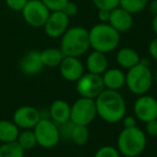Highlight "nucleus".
Returning <instances> with one entry per match:
<instances>
[{
  "instance_id": "nucleus-4",
  "label": "nucleus",
  "mask_w": 157,
  "mask_h": 157,
  "mask_svg": "<svg viewBox=\"0 0 157 157\" xmlns=\"http://www.w3.org/2000/svg\"><path fill=\"white\" fill-rule=\"evenodd\" d=\"M146 144V133L136 126L122 129L117 137L116 148L125 157H137L144 152Z\"/></svg>"
},
{
  "instance_id": "nucleus-30",
  "label": "nucleus",
  "mask_w": 157,
  "mask_h": 157,
  "mask_svg": "<svg viewBox=\"0 0 157 157\" xmlns=\"http://www.w3.org/2000/svg\"><path fill=\"white\" fill-rule=\"evenodd\" d=\"M28 0H6V5L10 10L16 12H22Z\"/></svg>"
},
{
  "instance_id": "nucleus-8",
  "label": "nucleus",
  "mask_w": 157,
  "mask_h": 157,
  "mask_svg": "<svg viewBox=\"0 0 157 157\" xmlns=\"http://www.w3.org/2000/svg\"><path fill=\"white\" fill-rule=\"evenodd\" d=\"M75 88L80 97L96 99L105 90L102 76L87 72L75 82Z\"/></svg>"
},
{
  "instance_id": "nucleus-25",
  "label": "nucleus",
  "mask_w": 157,
  "mask_h": 157,
  "mask_svg": "<svg viewBox=\"0 0 157 157\" xmlns=\"http://www.w3.org/2000/svg\"><path fill=\"white\" fill-rule=\"evenodd\" d=\"M147 5L148 0H120V7L132 15L143 11Z\"/></svg>"
},
{
  "instance_id": "nucleus-9",
  "label": "nucleus",
  "mask_w": 157,
  "mask_h": 157,
  "mask_svg": "<svg viewBox=\"0 0 157 157\" xmlns=\"http://www.w3.org/2000/svg\"><path fill=\"white\" fill-rule=\"evenodd\" d=\"M51 11L41 0H28L22 10L24 21L31 27H43L48 21Z\"/></svg>"
},
{
  "instance_id": "nucleus-22",
  "label": "nucleus",
  "mask_w": 157,
  "mask_h": 157,
  "mask_svg": "<svg viewBox=\"0 0 157 157\" xmlns=\"http://www.w3.org/2000/svg\"><path fill=\"white\" fill-rule=\"evenodd\" d=\"M16 142L24 151L33 150L37 145V139H36L33 129H23L20 131Z\"/></svg>"
},
{
  "instance_id": "nucleus-37",
  "label": "nucleus",
  "mask_w": 157,
  "mask_h": 157,
  "mask_svg": "<svg viewBox=\"0 0 157 157\" xmlns=\"http://www.w3.org/2000/svg\"><path fill=\"white\" fill-rule=\"evenodd\" d=\"M152 29L154 31L155 36L157 37V15H154L153 17V21H152Z\"/></svg>"
},
{
  "instance_id": "nucleus-24",
  "label": "nucleus",
  "mask_w": 157,
  "mask_h": 157,
  "mask_svg": "<svg viewBox=\"0 0 157 157\" xmlns=\"http://www.w3.org/2000/svg\"><path fill=\"white\" fill-rule=\"evenodd\" d=\"M0 157H25V151L16 141L10 143H1Z\"/></svg>"
},
{
  "instance_id": "nucleus-38",
  "label": "nucleus",
  "mask_w": 157,
  "mask_h": 157,
  "mask_svg": "<svg viewBox=\"0 0 157 157\" xmlns=\"http://www.w3.org/2000/svg\"><path fill=\"white\" fill-rule=\"evenodd\" d=\"M154 81H155V83L157 84V68H156V71H155V74H154Z\"/></svg>"
},
{
  "instance_id": "nucleus-1",
  "label": "nucleus",
  "mask_w": 157,
  "mask_h": 157,
  "mask_svg": "<svg viewBox=\"0 0 157 157\" xmlns=\"http://www.w3.org/2000/svg\"><path fill=\"white\" fill-rule=\"evenodd\" d=\"M97 116L110 124L122 122L126 115V102L118 90H105L96 99Z\"/></svg>"
},
{
  "instance_id": "nucleus-21",
  "label": "nucleus",
  "mask_w": 157,
  "mask_h": 157,
  "mask_svg": "<svg viewBox=\"0 0 157 157\" xmlns=\"http://www.w3.org/2000/svg\"><path fill=\"white\" fill-rule=\"evenodd\" d=\"M41 55V60L44 67L48 68H56L59 67L61 60L65 57L60 48H48L40 52Z\"/></svg>"
},
{
  "instance_id": "nucleus-6",
  "label": "nucleus",
  "mask_w": 157,
  "mask_h": 157,
  "mask_svg": "<svg viewBox=\"0 0 157 157\" xmlns=\"http://www.w3.org/2000/svg\"><path fill=\"white\" fill-rule=\"evenodd\" d=\"M97 116L95 99L80 97L71 105L70 121L75 125L88 126Z\"/></svg>"
},
{
  "instance_id": "nucleus-11",
  "label": "nucleus",
  "mask_w": 157,
  "mask_h": 157,
  "mask_svg": "<svg viewBox=\"0 0 157 157\" xmlns=\"http://www.w3.org/2000/svg\"><path fill=\"white\" fill-rule=\"evenodd\" d=\"M41 120L40 110L33 105H22L13 113V121L20 129H33Z\"/></svg>"
},
{
  "instance_id": "nucleus-18",
  "label": "nucleus",
  "mask_w": 157,
  "mask_h": 157,
  "mask_svg": "<svg viewBox=\"0 0 157 157\" xmlns=\"http://www.w3.org/2000/svg\"><path fill=\"white\" fill-rule=\"evenodd\" d=\"M101 76L105 90H118L126 83V75L122 70L117 68L107 69Z\"/></svg>"
},
{
  "instance_id": "nucleus-28",
  "label": "nucleus",
  "mask_w": 157,
  "mask_h": 157,
  "mask_svg": "<svg viewBox=\"0 0 157 157\" xmlns=\"http://www.w3.org/2000/svg\"><path fill=\"white\" fill-rule=\"evenodd\" d=\"M74 125H75V124H74V123H72L71 121H68V122L63 123V124L58 125L60 139L71 140V135H72V131H73Z\"/></svg>"
},
{
  "instance_id": "nucleus-5",
  "label": "nucleus",
  "mask_w": 157,
  "mask_h": 157,
  "mask_svg": "<svg viewBox=\"0 0 157 157\" xmlns=\"http://www.w3.org/2000/svg\"><path fill=\"white\" fill-rule=\"evenodd\" d=\"M125 75H126L125 85L132 94L138 96L145 95L151 90L154 82V75L148 65L142 61H140L135 67L128 69Z\"/></svg>"
},
{
  "instance_id": "nucleus-33",
  "label": "nucleus",
  "mask_w": 157,
  "mask_h": 157,
  "mask_svg": "<svg viewBox=\"0 0 157 157\" xmlns=\"http://www.w3.org/2000/svg\"><path fill=\"white\" fill-rule=\"evenodd\" d=\"M124 128H131V127L137 126V117L131 115H125L124 118L122 120Z\"/></svg>"
},
{
  "instance_id": "nucleus-34",
  "label": "nucleus",
  "mask_w": 157,
  "mask_h": 157,
  "mask_svg": "<svg viewBox=\"0 0 157 157\" xmlns=\"http://www.w3.org/2000/svg\"><path fill=\"white\" fill-rule=\"evenodd\" d=\"M148 53H150V56L157 61V37L153 39L148 44Z\"/></svg>"
},
{
  "instance_id": "nucleus-17",
  "label": "nucleus",
  "mask_w": 157,
  "mask_h": 157,
  "mask_svg": "<svg viewBox=\"0 0 157 157\" xmlns=\"http://www.w3.org/2000/svg\"><path fill=\"white\" fill-rule=\"evenodd\" d=\"M86 69L88 72L102 75L108 69V58L105 53L93 51L86 58Z\"/></svg>"
},
{
  "instance_id": "nucleus-13",
  "label": "nucleus",
  "mask_w": 157,
  "mask_h": 157,
  "mask_svg": "<svg viewBox=\"0 0 157 157\" xmlns=\"http://www.w3.org/2000/svg\"><path fill=\"white\" fill-rule=\"evenodd\" d=\"M60 75L68 82H76L84 74V66L78 57L65 56L59 65Z\"/></svg>"
},
{
  "instance_id": "nucleus-36",
  "label": "nucleus",
  "mask_w": 157,
  "mask_h": 157,
  "mask_svg": "<svg viewBox=\"0 0 157 157\" xmlns=\"http://www.w3.org/2000/svg\"><path fill=\"white\" fill-rule=\"evenodd\" d=\"M147 7L153 15H157V0H151V1H148Z\"/></svg>"
},
{
  "instance_id": "nucleus-7",
  "label": "nucleus",
  "mask_w": 157,
  "mask_h": 157,
  "mask_svg": "<svg viewBox=\"0 0 157 157\" xmlns=\"http://www.w3.org/2000/svg\"><path fill=\"white\" fill-rule=\"evenodd\" d=\"M37 144L44 148H52L60 141L58 125L51 118H41L33 128Z\"/></svg>"
},
{
  "instance_id": "nucleus-29",
  "label": "nucleus",
  "mask_w": 157,
  "mask_h": 157,
  "mask_svg": "<svg viewBox=\"0 0 157 157\" xmlns=\"http://www.w3.org/2000/svg\"><path fill=\"white\" fill-rule=\"evenodd\" d=\"M51 12L63 11L69 0H41Z\"/></svg>"
},
{
  "instance_id": "nucleus-19",
  "label": "nucleus",
  "mask_w": 157,
  "mask_h": 157,
  "mask_svg": "<svg viewBox=\"0 0 157 157\" xmlns=\"http://www.w3.org/2000/svg\"><path fill=\"white\" fill-rule=\"evenodd\" d=\"M116 61L124 69H130L141 61L140 56L130 48H122L116 53Z\"/></svg>"
},
{
  "instance_id": "nucleus-27",
  "label": "nucleus",
  "mask_w": 157,
  "mask_h": 157,
  "mask_svg": "<svg viewBox=\"0 0 157 157\" xmlns=\"http://www.w3.org/2000/svg\"><path fill=\"white\" fill-rule=\"evenodd\" d=\"M93 5L98 10H111L120 7V0H92Z\"/></svg>"
},
{
  "instance_id": "nucleus-3",
  "label": "nucleus",
  "mask_w": 157,
  "mask_h": 157,
  "mask_svg": "<svg viewBox=\"0 0 157 157\" xmlns=\"http://www.w3.org/2000/svg\"><path fill=\"white\" fill-rule=\"evenodd\" d=\"M90 44L94 51L110 53L118 46L121 35L109 23H98L88 30Z\"/></svg>"
},
{
  "instance_id": "nucleus-2",
  "label": "nucleus",
  "mask_w": 157,
  "mask_h": 157,
  "mask_svg": "<svg viewBox=\"0 0 157 157\" xmlns=\"http://www.w3.org/2000/svg\"><path fill=\"white\" fill-rule=\"evenodd\" d=\"M90 48V35L84 27H70L60 37V51L65 56L81 57Z\"/></svg>"
},
{
  "instance_id": "nucleus-16",
  "label": "nucleus",
  "mask_w": 157,
  "mask_h": 157,
  "mask_svg": "<svg viewBox=\"0 0 157 157\" xmlns=\"http://www.w3.org/2000/svg\"><path fill=\"white\" fill-rule=\"evenodd\" d=\"M50 118L57 125L63 124V123L70 121V112H71V105L65 100H55L51 105L50 109Z\"/></svg>"
},
{
  "instance_id": "nucleus-15",
  "label": "nucleus",
  "mask_w": 157,
  "mask_h": 157,
  "mask_svg": "<svg viewBox=\"0 0 157 157\" xmlns=\"http://www.w3.org/2000/svg\"><path fill=\"white\" fill-rule=\"evenodd\" d=\"M41 55L38 51H29L22 57L20 61V70L23 74L33 76L40 73L43 68Z\"/></svg>"
},
{
  "instance_id": "nucleus-35",
  "label": "nucleus",
  "mask_w": 157,
  "mask_h": 157,
  "mask_svg": "<svg viewBox=\"0 0 157 157\" xmlns=\"http://www.w3.org/2000/svg\"><path fill=\"white\" fill-rule=\"evenodd\" d=\"M110 12L109 10H98V20L100 23H108L110 18Z\"/></svg>"
},
{
  "instance_id": "nucleus-14",
  "label": "nucleus",
  "mask_w": 157,
  "mask_h": 157,
  "mask_svg": "<svg viewBox=\"0 0 157 157\" xmlns=\"http://www.w3.org/2000/svg\"><path fill=\"white\" fill-rule=\"evenodd\" d=\"M109 23L115 30L118 33H126L132 27L133 25V16L123 8L117 7L111 10L110 12Z\"/></svg>"
},
{
  "instance_id": "nucleus-32",
  "label": "nucleus",
  "mask_w": 157,
  "mask_h": 157,
  "mask_svg": "<svg viewBox=\"0 0 157 157\" xmlns=\"http://www.w3.org/2000/svg\"><path fill=\"white\" fill-rule=\"evenodd\" d=\"M145 133L150 137H157V118L145 123Z\"/></svg>"
},
{
  "instance_id": "nucleus-20",
  "label": "nucleus",
  "mask_w": 157,
  "mask_h": 157,
  "mask_svg": "<svg viewBox=\"0 0 157 157\" xmlns=\"http://www.w3.org/2000/svg\"><path fill=\"white\" fill-rule=\"evenodd\" d=\"M20 128L13 121L0 120V142L10 143L15 142L20 133Z\"/></svg>"
},
{
  "instance_id": "nucleus-10",
  "label": "nucleus",
  "mask_w": 157,
  "mask_h": 157,
  "mask_svg": "<svg viewBox=\"0 0 157 157\" xmlns=\"http://www.w3.org/2000/svg\"><path fill=\"white\" fill-rule=\"evenodd\" d=\"M133 113L143 123L157 118V99L150 95H141L135 101Z\"/></svg>"
},
{
  "instance_id": "nucleus-23",
  "label": "nucleus",
  "mask_w": 157,
  "mask_h": 157,
  "mask_svg": "<svg viewBox=\"0 0 157 157\" xmlns=\"http://www.w3.org/2000/svg\"><path fill=\"white\" fill-rule=\"evenodd\" d=\"M90 140V130L88 126H83V125H74L73 131L71 135V140L75 145L83 146Z\"/></svg>"
},
{
  "instance_id": "nucleus-12",
  "label": "nucleus",
  "mask_w": 157,
  "mask_h": 157,
  "mask_svg": "<svg viewBox=\"0 0 157 157\" xmlns=\"http://www.w3.org/2000/svg\"><path fill=\"white\" fill-rule=\"evenodd\" d=\"M69 22L70 18L63 11L51 12L48 21L43 26L44 31L46 36L53 39L60 38L69 28Z\"/></svg>"
},
{
  "instance_id": "nucleus-31",
  "label": "nucleus",
  "mask_w": 157,
  "mask_h": 157,
  "mask_svg": "<svg viewBox=\"0 0 157 157\" xmlns=\"http://www.w3.org/2000/svg\"><path fill=\"white\" fill-rule=\"evenodd\" d=\"M63 12L66 14V15L68 16V17H73V16H75L76 14H78V7L76 6V3L72 2V1H68L67 5L65 6V8H63Z\"/></svg>"
},
{
  "instance_id": "nucleus-26",
  "label": "nucleus",
  "mask_w": 157,
  "mask_h": 157,
  "mask_svg": "<svg viewBox=\"0 0 157 157\" xmlns=\"http://www.w3.org/2000/svg\"><path fill=\"white\" fill-rule=\"evenodd\" d=\"M94 157H121V153L114 146L105 145L97 150Z\"/></svg>"
}]
</instances>
